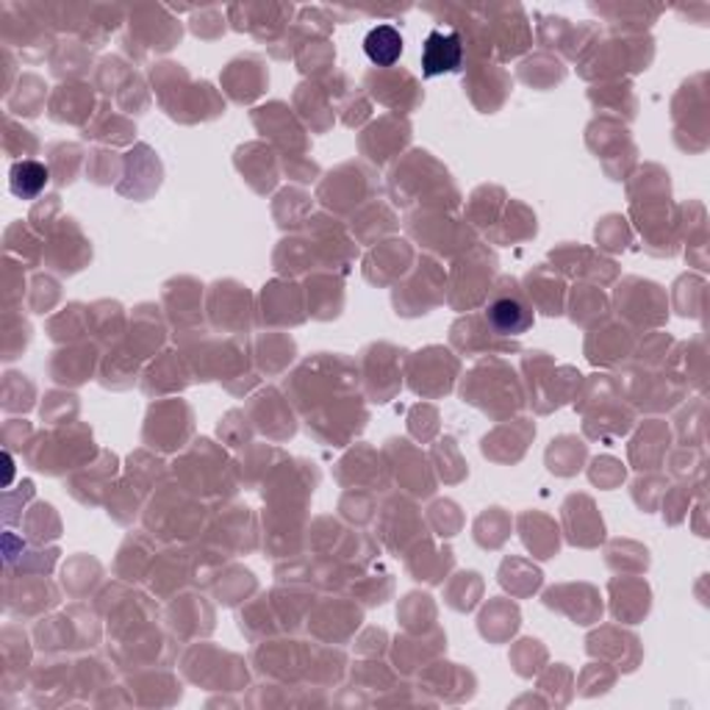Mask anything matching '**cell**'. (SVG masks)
Wrapping results in <instances>:
<instances>
[{"instance_id":"cell-1","label":"cell","mask_w":710,"mask_h":710,"mask_svg":"<svg viewBox=\"0 0 710 710\" xmlns=\"http://www.w3.org/2000/svg\"><path fill=\"white\" fill-rule=\"evenodd\" d=\"M533 303L513 278H500L486 294L483 322L494 337H522L533 328Z\"/></svg>"},{"instance_id":"cell-2","label":"cell","mask_w":710,"mask_h":710,"mask_svg":"<svg viewBox=\"0 0 710 710\" xmlns=\"http://www.w3.org/2000/svg\"><path fill=\"white\" fill-rule=\"evenodd\" d=\"M463 64V39L458 31H430L422 44V76L436 78L444 72L461 70Z\"/></svg>"},{"instance_id":"cell-3","label":"cell","mask_w":710,"mask_h":710,"mask_svg":"<svg viewBox=\"0 0 710 710\" xmlns=\"http://www.w3.org/2000/svg\"><path fill=\"white\" fill-rule=\"evenodd\" d=\"M447 358H441L439 367L430 358V350L419 353V358H413L411 367V386L417 394H447L452 386V378H456L458 361L450 353H444Z\"/></svg>"},{"instance_id":"cell-4","label":"cell","mask_w":710,"mask_h":710,"mask_svg":"<svg viewBox=\"0 0 710 710\" xmlns=\"http://www.w3.org/2000/svg\"><path fill=\"white\" fill-rule=\"evenodd\" d=\"M50 181V167L39 164L33 159H22L11 164L9 172V189L14 198L20 200H33L42 194V189L48 187Z\"/></svg>"},{"instance_id":"cell-5","label":"cell","mask_w":710,"mask_h":710,"mask_svg":"<svg viewBox=\"0 0 710 710\" xmlns=\"http://www.w3.org/2000/svg\"><path fill=\"white\" fill-rule=\"evenodd\" d=\"M363 53H367V59L372 61L374 67L389 70V67L402 56V33L397 31L394 26H386V22L383 26H374L372 31L367 33V39H363Z\"/></svg>"}]
</instances>
